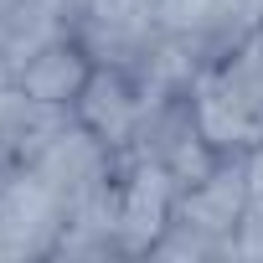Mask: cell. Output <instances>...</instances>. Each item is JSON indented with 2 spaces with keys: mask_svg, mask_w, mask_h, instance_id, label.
Segmentation results:
<instances>
[{
  "mask_svg": "<svg viewBox=\"0 0 263 263\" xmlns=\"http://www.w3.org/2000/svg\"><path fill=\"white\" fill-rule=\"evenodd\" d=\"M155 160H160V165L176 176V186L186 191V186H201V181H206V176H212V171H217L227 155H222V150H217V145L201 135V129L191 124V129H181V135H176V140H171V145H165Z\"/></svg>",
  "mask_w": 263,
  "mask_h": 263,
  "instance_id": "52a82bcc",
  "label": "cell"
},
{
  "mask_svg": "<svg viewBox=\"0 0 263 263\" xmlns=\"http://www.w3.org/2000/svg\"><path fill=\"white\" fill-rule=\"evenodd\" d=\"M140 114H145V88L129 83V72H124L119 62H98L93 78H88V88H83L78 103H72V119H78L83 129H93L114 155L135 145Z\"/></svg>",
  "mask_w": 263,
  "mask_h": 263,
  "instance_id": "5b68a950",
  "label": "cell"
},
{
  "mask_svg": "<svg viewBox=\"0 0 263 263\" xmlns=\"http://www.w3.org/2000/svg\"><path fill=\"white\" fill-rule=\"evenodd\" d=\"M11 160H16V155L6 150V140H0V176H6V171H11Z\"/></svg>",
  "mask_w": 263,
  "mask_h": 263,
  "instance_id": "9c48e42d",
  "label": "cell"
},
{
  "mask_svg": "<svg viewBox=\"0 0 263 263\" xmlns=\"http://www.w3.org/2000/svg\"><path fill=\"white\" fill-rule=\"evenodd\" d=\"M191 114L196 129L232 160V155H253L263 145V114L253 108V98L227 78L222 62H206L191 83Z\"/></svg>",
  "mask_w": 263,
  "mask_h": 263,
  "instance_id": "6da1fadb",
  "label": "cell"
},
{
  "mask_svg": "<svg viewBox=\"0 0 263 263\" xmlns=\"http://www.w3.org/2000/svg\"><path fill=\"white\" fill-rule=\"evenodd\" d=\"M217 11V0H155V31H181L196 36Z\"/></svg>",
  "mask_w": 263,
  "mask_h": 263,
  "instance_id": "ba28073f",
  "label": "cell"
},
{
  "mask_svg": "<svg viewBox=\"0 0 263 263\" xmlns=\"http://www.w3.org/2000/svg\"><path fill=\"white\" fill-rule=\"evenodd\" d=\"M176 176L160 160H135L119 181V253H150L176 222Z\"/></svg>",
  "mask_w": 263,
  "mask_h": 263,
  "instance_id": "3957f363",
  "label": "cell"
},
{
  "mask_svg": "<svg viewBox=\"0 0 263 263\" xmlns=\"http://www.w3.org/2000/svg\"><path fill=\"white\" fill-rule=\"evenodd\" d=\"M21 165H31V171L72 206L78 196L98 191V186L114 176V150L93 135V129H83V124L72 119V124H62L57 135H52L31 160H21Z\"/></svg>",
  "mask_w": 263,
  "mask_h": 263,
  "instance_id": "277c9868",
  "label": "cell"
},
{
  "mask_svg": "<svg viewBox=\"0 0 263 263\" xmlns=\"http://www.w3.org/2000/svg\"><path fill=\"white\" fill-rule=\"evenodd\" d=\"M253 212V181H248V155L222 160L201 186H186L176 196V222H186L191 232L222 242V253H232V237L242 227V217Z\"/></svg>",
  "mask_w": 263,
  "mask_h": 263,
  "instance_id": "7a4b0ae2",
  "label": "cell"
},
{
  "mask_svg": "<svg viewBox=\"0 0 263 263\" xmlns=\"http://www.w3.org/2000/svg\"><path fill=\"white\" fill-rule=\"evenodd\" d=\"M93 67H98V57L83 47V36H52V42H42V47L11 72V83H21V88H26L31 98H42V103L72 108L78 93L88 88Z\"/></svg>",
  "mask_w": 263,
  "mask_h": 263,
  "instance_id": "8992f818",
  "label": "cell"
}]
</instances>
